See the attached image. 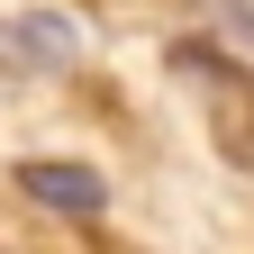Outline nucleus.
Returning <instances> with one entry per match:
<instances>
[{
	"mask_svg": "<svg viewBox=\"0 0 254 254\" xmlns=\"http://www.w3.org/2000/svg\"><path fill=\"white\" fill-rule=\"evenodd\" d=\"M227 27H236L245 46H254V0H227Z\"/></svg>",
	"mask_w": 254,
	"mask_h": 254,
	"instance_id": "7ed1b4c3",
	"label": "nucleus"
},
{
	"mask_svg": "<svg viewBox=\"0 0 254 254\" xmlns=\"http://www.w3.org/2000/svg\"><path fill=\"white\" fill-rule=\"evenodd\" d=\"M18 190H27L37 209H64V218H100V209H109V182L91 173V164H46V154L18 164Z\"/></svg>",
	"mask_w": 254,
	"mask_h": 254,
	"instance_id": "f03ea898",
	"label": "nucleus"
},
{
	"mask_svg": "<svg viewBox=\"0 0 254 254\" xmlns=\"http://www.w3.org/2000/svg\"><path fill=\"white\" fill-rule=\"evenodd\" d=\"M173 73L200 91L209 109H227V145H236V154H254V82L236 73V64H218L209 46H173Z\"/></svg>",
	"mask_w": 254,
	"mask_h": 254,
	"instance_id": "f257e3e1",
	"label": "nucleus"
}]
</instances>
